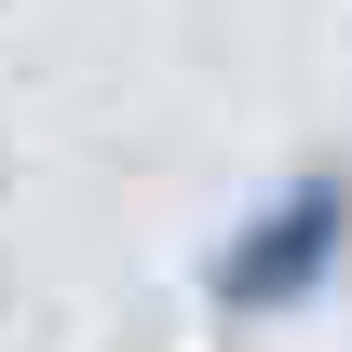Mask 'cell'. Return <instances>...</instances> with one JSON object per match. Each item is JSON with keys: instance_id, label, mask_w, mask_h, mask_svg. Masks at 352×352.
I'll list each match as a JSON object with an SVG mask.
<instances>
[{"instance_id": "6da1fadb", "label": "cell", "mask_w": 352, "mask_h": 352, "mask_svg": "<svg viewBox=\"0 0 352 352\" xmlns=\"http://www.w3.org/2000/svg\"><path fill=\"white\" fill-rule=\"evenodd\" d=\"M352 271V163H298L285 190H258L204 258V311L217 325H285Z\"/></svg>"}]
</instances>
